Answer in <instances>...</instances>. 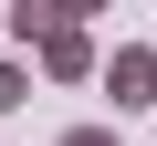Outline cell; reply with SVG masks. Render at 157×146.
Here are the masks:
<instances>
[{
  "label": "cell",
  "instance_id": "cell-1",
  "mask_svg": "<svg viewBox=\"0 0 157 146\" xmlns=\"http://www.w3.org/2000/svg\"><path fill=\"white\" fill-rule=\"evenodd\" d=\"M94 63H105V52H94L84 21H42V31H32V73H42V84H84Z\"/></svg>",
  "mask_w": 157,
  "mask_h": 146
},
{
  "label": "cell",
  "instance_id": "cell-2",
  "mask_svg": "<svg viewBox=\"0 0 157 146\" xmlns=\"http://www.w3.org/2000/svg\"><path fill=\"white\" fill-rule=\"evenodd\" d=\"M94 84L115 94V115H147V104H157V42H115V52L94 63Z\"/></svg>",
  "mask_w": 157,
  "mask_h": 146
},
{
  "label": "cell",
  "instance_id": "cell-4",
  "mask_svg": "<svg viewBox=\"0 0 157 146\" xmlns=\"http://www.w3.org/2000/svg\"><path fill=\"white\" fill-rule=\"evenodd\" d=\"M42 21H63V11H52V0H11V31H21V42H32Z\"/></svg>",
  "mask_w": 157,
  "mask_h": 146
},
{
  "label": "cell",
  "instance_id": "cell-3",
  "mask_svg": "<svg viewBox=\"0 0 157 146\" xmlns=\"http://www.w3.org/2000/svg\"><path fill=\"white\" fill-rule=\"evenodd\" d=\"M32 104V63H11V52H0V115H21Z\"/></svg>",
  "mask_w": 157,
  "mask_h": 146
},
{
  "label": "cell",
  "instance_id": "cell-6",
  "mask_svg": "<svg viewBox=\"0 0 157 146\" xmlns=\"http://www.w3.org/2000/svg\"><path fill=\"white\" fill-rule=\"evenodd\" d=\"M52 11H63V21H94V11H105V0H52Z\"/></svg>",
  "mask_w": 157,
  "mask_h": 146
},
{
  "label": "cell",
  "instance_id": "cell-7",
  "mask_svg": "<svg viewBox=\"0 0 157 146\" xmlns=\"http://www.w3.org/2000/svg\"><path fill=\"white\" fill-rule=\"evenodd\" d=\"M0 21H11V0H0Z\"/></svg>",
  "mask_w": 157,
  "mask_h": 146
},
{
  "label": "cell",
  "instance_id": "cell-5",
  "mask_svg": "<svg viewBox=\"0 0 157 146\" xmlns=\"http://www.w3.org/2000/svg\"><path fill=\"white\" fill-rule=\"evenodd\" d=\"M52 146H126V136H115V125H63Z\"/></svg>",
  "mask_w": 157,
  "mask_h": 146
}]
</instances>
